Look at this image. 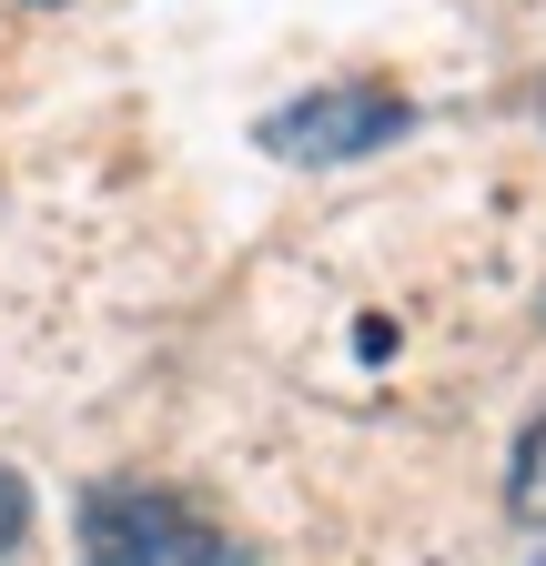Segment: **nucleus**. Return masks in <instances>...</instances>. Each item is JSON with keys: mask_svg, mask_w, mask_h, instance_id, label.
<instances>
[{"mask_svg": "<svg viewBox=\"0 0 546 566\" xmlns=\"http://www.w3.org/2000/svg\"><path fill=\"white\" fill-rule=\"evenodd\" d=\"M82 556L92 566H243V546L153 475L82 485Z\"/></svg>", "mask_w": 546, "mask_h": 566, "instance_id": "obj_1", "label": "nucleus"}, {"mask_svg": "<svg viewBox=\"0 0 546 566\" xmlns=\"http://www.w3.org/2000/svg\"><path fill=\"white\" fill-rule=\"evenodd\" d=\"M416 122V102L385 92V82H334V92H304L263 122V153H284V163H365L385 153V142Z\"/></svg>", "mask_w": 546, "mask_h": 566, "instance_id": "obj_2", "label": "nucleus"}, {"mask_svg": "<svg viewBox=\"0 0 546 566\" xmlns=\"http://www.w3.org/2000/svg\"><path fill=\"white\" fill-rule=\"evenodd\" d=\"M506 506L526 526H546V415L526 424V446H516V475H506Z\"/></svg>", "mask_w": 546, "mask_h": 566, "instance_id": "obj_3", "label": "nucleus"}, {"mask_svg": "<svg viewBox=\"0 0 546 566\" xmlns=\"http://www.w3.org/2000/svg\"><path fill=\"white\" fill-rule=\"evenodd\" d=\"M21 536H31V485H21L11 465H0V556H11Z\"/></svg>", "mask_w": 546, "mask_h": 566, "instance_id": "obj_4", "label": "nucleus"}]
</instances>
